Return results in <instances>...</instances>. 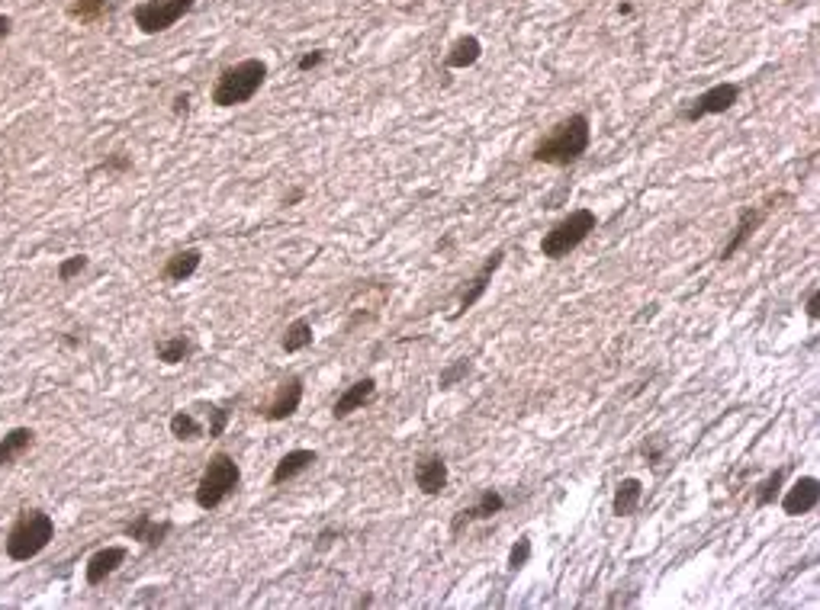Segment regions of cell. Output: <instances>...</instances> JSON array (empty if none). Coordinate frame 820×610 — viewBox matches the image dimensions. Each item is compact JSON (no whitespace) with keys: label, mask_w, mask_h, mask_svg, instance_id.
Listing matches in <instances>:
<instances>
[{"label":"cell","mask_w":820,"mask_h":610,"mask_svg":"<svg viewBox=\"0 0 820 610\" xmlns=\"http://www.w3.org/2000/svg\"><path fill=\"white\" fill-rule=\"evenodd\" d=\"M52 540H55L52 514H45V511L32 507V511H20V517H16L14 527H10L7 540H4V550H7V556L14 559V562H30V559H36Z\"/></svg>","instance_id":"3957f363"},{"label":"cell","mask_w":820,"mask_h":610,"mask_svg":"<svg viewBox=\"0 0 820 610\" xmlns=\"http://www.w3.org/2000/svg\"><path fill=\"white\" fill-rule=\"evenodd\" d=\"M170 533V521H155L152 514H139L133 524H126V537L139 540L145 546H161Z\"/></svg>","instance_id":"ac0fdd59"},{"label":"cell","mask_w":820,"mask_h":610,"mask_svg":"<svg viewBox=\"0 0 820 610\" xmlns=\"http://www.w3.org/2000/svg\"><path fill=\"white\" fill-rule=\"evenodd\" d=\"M113 7V0H74L68 7V16L71 20H81V23H94Z\"/></svg>","instance_id":"d4e9b609"},{"label":"cell","mask_w":820,"mask_h":610,"mask_svg":"<svg viewBox=\"0 0 820 610\" xmlns=\"http://www.w3.org/2000/svg\"><path fill=\"white\" fill-rule=\"evenodd\" d=\"M126 559H129L126 546H104V550H97L94 556L88 559V566H84V578H88L90 588H97V585H104V581L110 578V575L116 572Z\"/></svg>","instance_id":"8fae6325"},{"label":"cell","mask_w":820,"mask_h":610,"mask_svg":"<svg viewBox=\"0 0 820 610\" xmlns=\"http://www.w3.org/2000/svg\"><path fill=\"white\" fill-rule=\"evenodd\" d=\"M303 379L299 376H287L281 386H277V392H273V398L267 402L264 408V418L267 421H287L293 418L296 412H299V402H303Z\"/></svg>","instance_id":"9c48e42d"},{"label":"cell","mask_w":820,"mask_h":610,"mask_svg":"<svg viewBox=\"0 0 820 610\" xmlns=\"http://www.w3.org/2000/svg\"><path fill=\"white\" fill-rule=\"evenodd\" d=\"M805 312H807V318H811V322H817V318H820V289H814V293L807 296Z\"/></svg>","instance_id":"836d02e7"},{"label":"cell","mask_w":820,"mask_h":610,"mask_svg":"<svg viewBox=\"0 0 820 610\" xmlns=\"http://www.w3.org/2000/svg\"><path fill=\"white\" fill-rule=\"evenodd\" d=\"M187 104H190V96L180 94L178 100H174V110H178V113H187Z\"/></svg>","instance_id":"d590c367"},{"label":"cell","mask_w":820,"mask_h":610,"mask_svg":"<svg viewBox=\"0 0 820 610\" xmlns=\"http://www.w3.org/2000/svg\"><path fill=\"white\" fill-rule=\"evenodd\" d=\"M592 145V123L583 113H573L563 123H557L544 139L534 145L531 158L538 164H550V168H569L589 151Z\"/></svg>","instance_id":"6da1fadb"},{"label":"cell","mask_w":820,"mask_h":610,"mask_svg":"<svg viewBox=\"0 0 820 610\" xmlns=\"http://www.w3.org/2000/svg\"><path fill=\"white\" fill-rule=\"evenodd\" d=\"M782 199H788V196H785V193H779V196H769V199H766V206H747V209H740L731 241H727V244H724V250H721V260H731L733 254H737V250L743 248V244H747L750 238L756 235V228H760L762 222L769 219V213H772V209H776V203H782Z\"/></svg>","instance_id":"ba28073f"},{"label":"cell","mask_w":820,"mask_h":610,"mask_svg":"<svg viewBox=\"0 0 820 610\" xmlns=\"http://www.w3.org/2000/svg\"><path fill=\"white\" fill-rule=\"evenodd\" d=\"M415 486L421 488V495H428V498H438L447 488V463H444V456L431 453L415 463Z\"/></svg>","instance_id":"5bb4252c"},{"label":"cell","mask_w":820,"mask_h":610,"mask_svg":"<svg viewBox=\"0 0 820 610\" xmlns=\"http://www.w3.org/2000/svg\"><path fill=\"white\" fill-rule=\"evenodd\" d=\"M203 264V250L200 248H184L178 250L174 258H168V264H164V279L168 283H184V279H190L193 273L200 270Z\"/></svg>","instance_id":"d6986e66"},{"label":"cell","mask_w":820,"mask_h":610,"mask_svg":"<svg viewBox=\"0 0 820 610\" xmlns=\"http://www.w3.org/2000/svg\"><path fill=\"white\" fill-rule=\"evenodd\" d=\"M782 478H785V469H776L772 476L766 478V482H762L760 495H756V507H766V505H772V501H776L779 488H782Z\"/></svg>","instance_id":"4316f807"},{"label":"cell","mask_w":820,"mask_h":610,"mask_svg":"<svg viewBox=\"0 0 820 610\" xmlns=\"http://www.w3.org/2000/svg\"><path fill=\"white\" fill-rule=\"evenodd\" d=\"M226 424H229V412L226 408H213L209 412V437H222Z\"/></svg>","instance_id":"f546056e"},{"label":"cell","mask_w":820,"mask_h":610,"mask_svg":"<svg viewBox=\"0 0 820 610\" xmlns=\"http://www.w3.org/2000/svg\"><path fill=\"white\" fill-rule=\"evenodd\" d=\"M531 550H534V546H531V540H528V537H521L515 546H511V552H509V569H511V572H518L521 566H528Z\"/></svg>","instance_id":"83f0119b"},{"label":"cell","mask_w":820,"mask_h":610,"mask_svg":"<svg viewBox=\"0 0 820 610\" xmlns=\"http://www.w3.org/2000/svg\"><path fill=\"white\" fill-rule=\"evenodd\" d=\"M312 338H316V334H312V324L306 322V318H296L287 332H283L281 347L287 353H299V351H306V347H312Z\"/></svg>","instance_id":"603a6c76"},{"label":"cell","mask_w":820,"mask_h":610,"mask_svg":"<svg viewBox=\"0 0 820 610\" xmlns=\"http://www.w3.org/2000/svg\"><path fill=\"white\" fill-rule=\"evenodd\" d=\"M32 443H36L32 427H14V431H7L4 441H0V469H4V466L20 463L23 456L32 450Z\"/></svg>","instance_id":"e0dca14e"},{"label":"cell","mask_w":820,"mask_h":610,"mask_svg":"<svg viewBox=\"0 0 820 610\" xmlns=\"http://www.w3.org/2000/svg\"><path fill=\"white\" fill-rule=\"evenodd\" d=\"M238 482H242V469H238L235 456L216 453L213 460H209L207 469H203V476H200V486H197V505H200L203 511H216L222 501L235 492Z\"/></svg>","instance_id":"5b68a950"},{"label":"cell","mask_w":820,"mask_h":610,"mask_svg":"<svg viewBox=\"0 0 820 610\" xmlns=\"http://www.w3.org/2000/svg\"><path fill=\"white\" fill-rule=\"evenodd\" d=\"M155 353H158V360H161V363L174 367V363H184L187 357L193 353V341L187 338V334H170V338L158 341Z\"/></svg>","instance_id":"7402d4cb"},{"label":"cell","mask_w":820,"mask_h":610,"mask_svg":"<svg viewBox=\"0 0 820 610\" xmlns=\"http://www.w3.org/2000/svg\"><path fill=\"white\" fill-rule=\"evenodd\" d=\"M502 260H505V250L499 248V250H493L486 258V264L476 270V277L470 279V287L464 289V296H460V309H457V315H464V312H470L476 305V302L486 296V289H489V283H493V277H495V270L502 267Z\"/></svg>","instance_id":"4fadbf2b"},{"label":"cell","mask_w":820,"mask_h":610,"mask_svg":"<svg viewBox=\"0 0 820 610\" xmlns=\"http://www.w3.org/2000/svg\"><path fill=\"white\" fill-rule=\"evenodd\" d=\"M373 396H377V383L370 379V376H364V379H357L355 386H347L345 392H341L338 398H335V405H332V414L335 418H347V414H355V412H361L364 405H370L373 402Z\"/></svg>","instance_id":"9a60e30c"},{"label":"cell","mask_w":820,"mask_h":610,"mask_svg":"<svg viewBox=\"0 0 820 610\" xmlns=\"http://www.w3.org/2000/svg\"><path fill=\"white\" fill-rule=\"evenodd\" d=\"M505 507V498L495 488H486V492L476 498V505L464 507V511H457L451 521V537H460L464 533V527H470V524L476 521H489V517H495L499 511Z\"/></svg>","instance_id":"30bf717a"},{"label":"cell","mask_w":820,"mask_h":610,"mask_svg":"<svg viewBox=\"0 0 820 610\" xmlns=\"http://www.w3.org/2000/svg\"><path fill=\"white\" fill-rule=\"evenodd\" d=\"M316 450H290L287 456H281V463L273 466L271 472V486H287V482H293L296 476H303V472H309L312 466H316Z\"/></svg>","instance_id":"2e32d148"},{"label":"cell","mask_w":820,"mask_h":610,"mask_svg":"<svg viewBox=\"0 0 820 610\" xmlns=\"http://www.w3.org/2000/svg\"><path fill=\"white\" fill-rule=\"evenodd\" d=\"M168 427H170V437H178V441H200L203 437V424L190 412H174Z\"/></svg>","instance_id":"cb8c5ba5"},{"label":"cell","mask_w":820,"mask_h":610,"mask_svg":"<svg viewBox=\"0 0 820 610\" xmlns=\"http://www.w3.org/2000/svg\"><path fill=\"white\" fill-rule=\"evenodd\" d=\"M264 81H267V65L261 59H244L238 65L222 68L213 84V104L222 106V110L248 104V100L258 96Z\"/></svg>","instance_id":"7a4b0ae2"},{"label":"cell","mask_w":820,"mask_h":610,"mask_svg":"<svg viewBox=\"0 0 820 610\" xmlns=\"http://www.w3.org/2000/svg\"><path fill=\"white\" fill-rule=\"evenodd\" d=\"M663 450H666V441H663V437H653V441H647V443H643V456H647V460H650V463H657V460H659V453H663Z\"/></svg>","instance_id":"1f68e13d"},{"label":"cell","mask_w":820,"mask_h":610,"mask_svg":"<svg viewBox=\"0 0 820 610\" xmlns=\"http://www.w3.org/2000/svg\"><path fill=\"white\" fill-rule=\"evenodd\" d=\"M90 267V258L88 254H71L68 260H61L59 264V279L61 283H71L74 277H81L84 270Z\"/></svg>","instance_id":"484cf974"},{"label":"cell","mask_w":820,"mask_h":610,"mask_svg":"<svg viewBox=\"0 0 820 610\" xmlns=\"http://www.w3.org/2000/svg\"><path fill=\"white\" fill-rule=\"evenodd\" d=\"M595 225H599V219H595L592 209H573L567 219H560L550 232H544V238H540V254L550 260L569 258V254L595 232Z\"/></svg>","instance_id":"277c9868"},{"label":"cell","mask_w":820,"mask_h":610,"mask_svg":"<svg viewBox=\"0 0 820 610\" xmlns=\"http://www.w3.org/2000/svg\"><path fill=\"white\" fill-rule=\"evenodd\" d=\"M643 498V482L634 476L621 478L618 492H614V501H612V514L614 517H631L637 511V505H640Z\"/></svg>","instance_id":"ffe728a7"},{"label":"cell","mask_w":820,"mask_h":610,"mask_svg":"<svg viewBox=\"0 0 820 610\" xmlns=\"http://www.w3.org/2000/svg\"><path fill=\"white\" fill-rule=\"evenodd\" d=\"M470 373V360H457V363H451V367L444 369L441 373V389H451L457 379H464V376Z\"/></svg>","instance_id":"f1b7e54d"},{"label":"cell","mask_w":820,"mask_h":610,"mask_svg":"<svg viewBox=\"0 0 820 610\" xmlns=\"http://www.w3.org/2000/svg\"><path fill=\"white\" fill-rule=\"evenodd\" d=\"M483 55V42L476 36H460L447 52V68H474Z\"/></svg>","instance_id":"44dd1931"},{"label":"cell","mask_w":820,"mask_h":610,"mask_svg":"<svg viewBox=\"0 0 820 610\" xmlns=\"http://www.w3.org/2000/svg\"><path fill=\"white\" fill-rule=\"evenodd\" d=\"M740 100V84H714L705 94H698L695 100H688V106L682 110V123H702L708 116H721Z\"/></svg>","instance_id":"52a82bcc"},{"label":"cell","mask_w":820,"mask_h":610,"mask_svg":"<svg viewBox=\"0 0 820 610\" xmlns=\"http://www.w3.org/2000/svg\"><path fill=\"white\" fill-rule=\"evenodd\" d=\"M817 501H820V478H814V476H805V478H798L795 486L785 492V498H782V511L788 517H801V514H811L814 507H817Z\"/></svg>","instance_id":"7c38bea8"},{"label":"cell","mask_w":820,"mask_h":610,"mask_svg":"<svg viewBox=\"0 0 820 610\" xmlns=\"http://www.w3.org/2000/svg\"><path fill=\"white\" fill-rule=\"evenodd\" d=\"M129 168H133V161H129L123 151H116V155H110L104 164H100V170H106V174H113V170H129Z\"/></svg>","instance_id":"4dcf8cb0"},{"label":"cell","mask_w":820,"mask_h":610,"mask_svg":"<svg viewBox=\"0 0 820 610\" xmlns=\"http://www.w3.org/2000/svg\"><path fill=\"white\" fill-rule=\"evenodd\" d=\"M193 7H197V0H142L135 4L133 20L145 36H158V32L178 26Z\"/></svg>","instance_id":"8992f818"},{"label":"cell","mask_w":820,"mask_h":610,"mask_svg":"<svg viewBox=\"0 0 820 610\" xmlns=\"http://www.w3.org/2000/svg\"><path fill=\"white\" fill-rule=\"evenodd\" d=\"M10 30H14V20H10L7 14H0V42L10 36Z\"/></svg>","instance_id":"e575fe53"},{"label":"cell","mask_w":820,"mask_h":610,"mask_svg":"<svg viewBox=\"0 0 820 610\" xmlns=\"http://www.w3.org/2000/svg\"><path fill=\"white\" fill-rule=\"evenodd\" d=\"M322 61H326V52H306L303 59L296 61V68H299V71H312V68H318Z\"/></svg>","instance_id":"d6a6232c"}]
</instances>
